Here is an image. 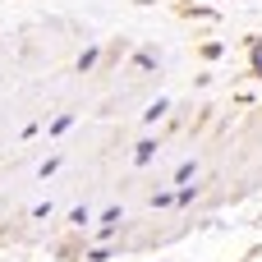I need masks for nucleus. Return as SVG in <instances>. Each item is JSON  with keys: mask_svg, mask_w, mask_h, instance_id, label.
<instances>
[{"mask_svg": "<svg viewBox=\"0 0 262 262\" xmlns=\"http://www.w3.org/2000/svg\"><path fill=\"white\" fill-rule=\"evenodd\" d=\"M258 69H262V51H258Z\"/></svg>", "mask_w": 262, "mask_h": 262, "instance_id": "obj_1", "label": "nucleus"}]
</instances>
